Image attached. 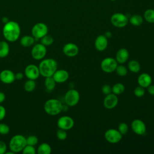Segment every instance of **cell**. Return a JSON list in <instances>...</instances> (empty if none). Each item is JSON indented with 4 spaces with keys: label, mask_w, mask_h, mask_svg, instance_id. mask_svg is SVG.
<instances>
[{
    "label": "cell",
    "mask_w": 154,
    "mask_h": 154,
    "mask_svg": "<svg viewBox=\"0 0 154 154\" xmlns=\"http://www.w3.org/2000/svg\"><path fill=\"white\" fill-rule=\"evenodd\" d=\"M20 26L15 21L9 20L5 23L2 28V34L5 39L10 42L17 41L20 35Z\"/></svg>",
    "instance_id": "1"
},
{
    "label": "cell",
    "mask_w": 154,
    "mask_h": 154,
    "mask_svg": "<svg viewBox=\"0 0 154 154\" xmlns=\"http://www.w3.org/2000/svg\"><path fill=\"white\" fill-rule=\"evenodd\" d=\"M38 67L40 75L46 78L52 76L57 70L58 63L55 60L49 58L42 60Z\"/></svg>",
    "instance_id": "2"
},
{
    "label": "cell",
    "mask_w": 154,
    "mask_h": 154,
    "mask_svg": "<svg viewBox=\"0 0 154 154\" xmlns=\"http://www.w3.org/2000/svg\"><path fill=\"white\" fill-rule=\"evenodd\" d=\"M43 108L45 112L48 115L56 116L62 111L63 105L62 103L57 99H49L45 102Z\"/></svg>",
    "instance_id": "3"
},
{
    "label": "cell",
    "mask_w": 154,
    "mask_h": 154,
    "mask_svg": "<svg viewBox=\"0 0 154 154\" xmlns=\"http://www.w3.org/2000/svg\"><path fill=\"white\" fill-rule=\"evenodd\" d=\"M26 145V137L21 134H16L13 136L9 141L10 150L14 153L21 152Z\"/></svg>",
    "instance_id": "4"
},
{
    "label": "cell",
    "mask_w": 154,
    "mask_h": 154,
    "mask_svg": "<svg viewBox=\"0 0 154 154\" xmlns=\"http://www.w3.org/2000/svg\"><path fill=\"white\" fill-rule=\"evenodd\" d=\"M48 27L45 23L38 22L35 23L31 29V35L35 40L40 39L48 33Z\"/></svg>",
    "instance_id": "5"
},
{
    "label": "cell",
    "mask_w": 154,
    "mask_h": 154,
    "mask_svg": "<svg viewBox=\"0 0 154 154\" xmlns=\"http://www.w3.org/2000/svg\"><path fill=\"white\" fill-rule=\"evenodd\" d=\"M111 23L117 28H123L127 25L129 19L126 15L122 13H114L110 19Z\"/></svg>",
    "instance_id": "6"
},
{
    "label": "cell",
    "mask_w": 154,
    "mask_h": 154,
    "mask_svg": "<svg viewBox=\"0 0 154 154\" xmlns=\"http://www.w3.org/2000/svg\"><path fill=\"white\" fill-rule=\"evenodd\" d=\"M80 95L79 92L75 89L69 90L64 95V101L69 106H74L79 101Z\"/></svg>",
    "instance_id": "7"
},
{
    "label": "cell",
    "mask_w": 154,
    "mask_h": 154,
    "mask_svg": "<svg viewBox=\"0 0 154 154\" xmlns=\"http://www.w3.org/2000/svg\"><path fill=\"white\" fill-rule=\"evenodd\" d=\"M47 49L45 45L40 43L35 44L31 49V54L35 60H43L46 55Z\"/></svg>",
    "instance_id": "8"
},
{
    "label": "cell",
    "mask_w": 154,
    "mask_h": 154,
    "mask_svg": "<svg viewBox=\"0 0 154 154\" xmlns=\"http://www.w3.org/2000/svg\"><path fill=\"white\" fill-rule=\"evenodd\" d=\"M118 65L116 60L111 57L104 58L100 63L101 69L105 73H112L116 70Z\"/></svg>",
    "instance_id": "9"
},
{
    "label": "cell",
    "mask_w": 154,
    "mask_h": 154,
    "mask_svg": "<svg viewBox=\"0 0 154 154\" xmlns=\"http://www.w3.org/2000/svg\"><path fill=\"white\" fill-rule=\"evenodd\" d=\"M122 135L118 129H109L106 131L104 134L105 140L110 143H117L122 138Z\"/></svg>",
    "instance_id": "10"
},
{
    "label": "cell",
    "mask_w": 154,
    "mask_h": 154,
    "mask_svg": "<svg viewBox=\"0 0 154 154\" xmlns=\"http://www.w3.org/2000/svg\"><path fill=\"white\" fill-rule=\"evenodd\" d=\"M24 75L28 79H38L40 75L38 67L33 64L27 65L24 70Z\"/></svg>",
    "instance_id": "11"
},
{
    "label": "cell",
    "mask_w": 154,
    "mask_h": 154,
    "mask_svg": "<svg viewBox=\"0 0 154 154\" xmlns=\"http://www.w3.org/2000/svg\"><path fill=\"white\" fill-rule=\"evenodd\" d=\"M57 123L58 128L67 131L72 129L73 127L75 122L72 117L64 116L60 117L58 119Z\"/></svg>",
    "instance_id": "12"
},
{
    "label": "cell",
    "mask_w": 154,
    "mask_h": 154,
    "mask_svg": "<svg viewBox=\"0 0 154 154\" xmlns=\"http://www.w3.org/2000/svg\"><path fill=\"white\" fill-rule=\"evenodd\" d=\"M131 128L134 133L139 135H143L146 132V126L140 119L134 120L131 123Z\"/></svg>",
    "instance_id": "13"
},
{
    "label": "cell",
    "mask_w": 154,
    "mask_h": 154,
    "mask_svg": "<svg viewBox=\"0 0 154 154\" xmlns=\"http://www.w3.org/2000/svg\"><path fill=\"white\" fill-rule=\"evenodd\" d=\"M15 79V73L11 70L4 69L0 72V81L5 84H10Z\"/></svg>",
    "instance_id": "14"
},
{
    "label": "cell",
    "mask_w": 154,
    "mask_h": 154,
    "mask_svg": "<svg viewBox=\"0 0 154 154\" xmlns=\"http://www.w3.org/2000/svg\"><path fill=\"white\" fill-rule=\"evenodd\" d=\"M119 99L116 94L110 93L105 97L103 99V105L107 109H112L115 108L118 103Z\"/></svg>",
    "instance_id": "15"
},
{
    "label": "cell",
    "mask_w": 154,
    "mask_h": 154,
    "mask_svg": "<svg viewBox=\"0 0 154 154\" xmlns=\"http://www.w3.org/2000/svg\"><path fill=\"white\" fill-rule=\"evenodd\" d=\"M63 52L66 56L73 57L78 55L79 52V48L75 43H67L64 45L63 48Z\"/></svg>",
    "instance_id": "16"
},
{
    "label": "cell",
    "mask_w": 154,
    "mask_h": 154,
    "mask_svg": "<svg viewBox=\"0 0 154 154\" xmlns=\"http://www.w3.org/2000/svg\"><path fill=\"white\" fill-rule=\"evenodd\" d=\"M52 77L56 83L61 84L65 82L68 79L69 74L68 72L64 69H57L52 75Z\"/></svg>",
    "instance_id": "17"
},
{
    "label": "cell",
    "mask_w": 154,
    "mask_h": 154,
    "mask_svg": "<svg viewBox=\"0 0 154 154\" xmlns=\"http://www.w3.org/2000/svg\"><path fill=\"white\" fill-rule=\"evenodd\" d=\"M108 38L105 36V35H98L94 42L95 48L99 51H103L105 50L108 46Z\"/></svg>",
    "instance_id": "18"
},
{
    "label": "cell",
    "mask_w": 154,
    "mask_h": 154,
    "mask_svg": "<svg viewBox=\"0 0 154 154\" xmlns=\"http://www.w3.org/2000/svg\"><path fill=\"white\" fill-rule=\"evenodd\" d=\"M137 81L140 86L143 88H147L152 84V79L150 75L148 73H143L138 76Z\"/></svg>",
    "instance_id": "19"
},
{
    "label": "cell",
    "mask_w": 154,
    "mask_h": 154,
    "mask_svg": "<svg viewBox=\"0 0 154 154\" xmlns=\"http://www.w3.org/2000/svg\"><path fill=\"white\" fill-rule=\"evenodd\" d=\"M129 51L125 48H120L116 53V60L119 64L126 63L129 58Z\"/></svg>",
    "instance_id": "20"
},
{
    "label": "cell",
    "mask_w": 154,
    "mask_h": 154,
    "mask_svg": "<svg viewBox=\"0 0 154 154\" xmlns=\"http://www.w3.org/2000/svg\"><path fill=\"white\" fill-rule=\"evenodd\" d=\"M10 52V46L6 41H0V58L7 57Z\"/></svg>",
    "instance_id": "21"
},
{
    "label": "cell",
    "mask_w": 154,
    "mask_h": 154,
    "mask_svg": "<svg viewBox=\"0 0 154 154\" xmlns=\"http://www.w3.org/2000/svg\"><path fill=\"white\" fill-rule=\"evenodd\" d=\"M35 40L34 37L32 35H26L21 37L20 39V43L23 47H29L34 45Z\"/></svg>",
    "instance_id": "22"
},
{
    "label": "cell",
    "mask_w": 154,
    "mask_h": 154,
    "mask_svg": "<svg viewBox=\"0 0 154 154\" xmlns=\"http://www.w3.org/2000/svg\"><path fill=\"white\" fill-rule=\"evenodd\" d=\"M36 150L38 154H50L52 152V148L48 143H43L38 146Z\"/></svg>",
    "instance_id": "23"
},
{
    "label": "cell",
    "mask_w": 154,
    "mask_h": 154,
    "mask_svg": "<svg viewBox=\"0 0 154 154\" xmlns=\"http://www.w3.org/2000/svg\"><path fill=\"white\" fill-rule=\"evenodd\" d=\"M45 86L46 89L49 91H51L54 90L56 86V82L52 76L45 78Z\"/></svg>",
    "instance_id": "24"
},
{
    "label": "cell",
    "mask_w": 154,
    "mask_h": 154,
    "mask_svg": "<svg viewBox=\"0 0 154 154\" xmlns=\"http://www.w3.org/2000/svg\"><path fill=\"white\" fill-rule=\"evenodd\" d=\"M129 22L134 26H140L143 22V19L140 14H134L131 16L129 19Z\"/></svg>",
    "instance_id": "25"
},
{
    "label": "cell",
    "mask_w": 154,
    "mask_h": 154,
    "mask_svg": "<svg viewBox=\"0 0 154 154\" xmlns=\"http://www.w3.org/2000/svg\"><path fill=\"white\" fill-rule=\"evenodd\" d=\"M128 67L129 70L134 73H137L140 70V64L136 60H131L128 63Z\"/></svg>",
    "instance_id": "26"
},
{
    "label": "cell",
    "mask_w": 154,
    "mask_h": 154,
    "mask_svg": "<svg viewBox=\"0 0 154 154\" xmlns=\"http://www.w3.org/2000/svg\"><path fill=\"white\" fill-rule=\"evenodd\" d=\"M36 87L35 80L28 79L25 81L23 84V88L26 92H32L34 90Z\"/></svg>",
    "instance_id": "27"
},
{
    "label": "cell",
    "mask_w": 154,
    "mask_h": 154,
    "mask_svg": "<svg viewBox=\"0 0 154 154\" xmlns=\"http://www.w3.org/2000/svg\"><path fill=\"white\" fill-rule=\"evenodd\" d=\"M144 18L149 23H154V10L153 9H147L144 13Z\"/></svg>",
    "instance_id": "28"
},
{
    "label": "cell",
    "mask_w": 154,
    "mask_h": 154,
    "mask_svg": "<svg viewBox=\"0 0 154 154\" xmlns=\"http://www.w3.org/2000/svg\"><path fill=\"white\" fill-rule=\"evenodd\" d=\"M125 85L122 83H116L112 87V93L116 94H121L125 91Z\"/></svg>",
    "instance_id": "29"
},
{
    "label": "cell",
    "mask_w": 154,
    "mask_h": 154,
    "mask_svg": "<svg viewBox=\"0 0 154 154\" xmlns=\"http://www.w3.org/2000/svg\"><path fill=\"white\" fill-rule=\"evenodd\" d=\"M40 43L45 46H50L54 43V38L51 35L46 34L40 38Z\"/></svg>",
    "instance_id": "30"
},
{
    "label": "cell",
    "mask_w": 154,
    "mask_h": 154,
    "mask_svg": "<svg viewBox=\"0 0 154 154\" xmlns=\"http://www.w3.org/2000/svg\"><path fill=\"white\" fill-rule=\"evenodd\" d=\"M115 71L116 72L117 74L120 76H125L128 73L127 68L122 64H120V65H117Z\"/></svg>",
    "instance_id": "31"
},
{
    "label": "cell",
    "mask_w": 154,
    "mask_h": 154,
    "mask_svg": "<svg viewBox=\"0 0 154 154\" xmlns=\"http://www.w3.org/2000/svg\"><path fill=\"white\" fill-rule=\"evenodd\" d=\"M22 152L23 154H35L37 153V150L34 146L26 144L22 150Z\"/></svg>",
    "instance_id": "32"
},
{
    "label": "cell",
    "mask_w": 154,
    "mask_h": 154,
    "mask_svg": "<svg viewBox=\"0 0 154 154\" xmlns=\"http://www.w3.org/2000/svg\"><path fill=\"white\" fill-rule=\"evenodd\" d=\"M56 135H57V138L61 141L65 140L67 137L66 131L64 130L63 129H60V128H58V129L57 131Z\"/></svg>",
    "instance_id": "33"
},
{
    "label": "cell",
    "mask_w": 154,
    "mask_h": 154,
    "mask_svg": "<svg viewBox=\"0 0 154 154\" xmlns=\"http://www.w3.org/2000/svg\"><path fill=\"white\" fill-rule=\"evenodd\" d=\"M26 144L31 145V146H35L37 144L38 142V139L37 137L35 135H29L27 138H26Z\"/></svg>",
    "instance_id": "34"
},
{
    "label": "cell",
    "mask_w": 154,
    "mask_h": 154,
    "mask_svg": "<svg viewBox=\"0 0 154 154\" xmlns=\"http://www.w3.org/2000/svg\"><path fill=\"white\" fill-rule=\"evenodd\" d=\"M118 131L120 132V133L123 135L127 134L128 132V125L125 122H122L118 126Z\"/></svg>",
    "instance_id": "35"
},
{
    "label": "cell",
    "mask_w": 154,
    "mask_h": 154,
    "mask_svg": "<svg viewBox=\"0 0 154 154\" xmlns=\"http://www.w3.org/2000/svg\"><path fill=\"white\" fill-rule=\"evenodd\" d=\"M134 94L135 96H137L138 97H141L144 95V93H145L144 88L139 85V86L135 87V88L134 89Z\"/></svg>",
    "instance_id": "36"
},
{
    "label": "cell",
    "mask_w": 154,
    "mask_h": 154,
    "mask_svg": "<svg viewBox=\"0 0 154 154\" xmlns=\"http://www.w3.org/2000/svg\"><path fill=\"white\" fill-rule=\"evenodd\" d=\"M10 129V127L5 123H0V134L7 135L9 133Z\"/></svg>",
    "instance_id": "37"
},
{
    "label": "cell",
    "mask_w": 154,
    "mask_h": 154,
    "mask_svg": "<svg viewBox=\"0 0 154 154\" xmlns=\"http://www.w3.org/2000/svg\"><path fill=\"white\" fill-rule=\"evenodd\" d=\"M102 92L105 95L110 94L112 93V87L108 84H105L102 87Z\"/></svg>",
    "instance_id": "38"
},
{
    "label": "cell",
    "mask_w": 154,
    "mask_h": 154,
    "mask_svg": "<svg viewBox=\"0 0 154 154\" xmlns=\"http://www.w3.org/2000/svg\"><path fill=\"white\" fill-rule=\"evenodd\" d=\"M7 150L6 143L3 141H0V154H5Z\"/></svg>",
    "instance_id": "39"
},
{
    "label": "cell",
    "mask_w": 154,
    "mask_h": 154,
    "mask_svg": "<svg viewBox=\"0 0 154 154\" xmlns=\"http://www.w3.org/2000/svg\"><path fill=\"white\" fill-rule=\"evenodd\" d=\"M6 116V109L4 106L0 105V121L2 120Z\"/></svg>",
    "instance_id": "40"
},
{
    "label": "cell",
    "mask_w": 154,
    "mask_h": 154,
    "mask_svg": "<svg viewBox=\"0 0 154 154\" xmlns=\"http://www.w3.org/2000/svg\"><path fill=\"white\" fill-rule=\"evenodd\" d=\"M147 88V91L148 93L151 95H154V85L150 84Z\"/></svg>",
    "instance_id": "41"
},
{
    "label": "cell",
    "mask_w": 154,
    "mask_h": 154,
    "mask_svg": "<svg viewBox=\"0 0 154 154\" xmlns=\"http://www.w3.org/2000/svg\"><path fill=\"white\" fill-rule=\"evenodd\" d=\"M23 78V73L22 72H17L15 73V78L17 80H20Z\"/></svg>",
    "instance_id": "42"
},
{
    "label": "cell",
    "mask_w": 154,
    "mask_h": 154,
    "mask_svg": "<svg viewBox=\"0 0 154 154\" xmlns=\"http://www.w3.org/2000/svg\"><path fill=\"white\" fill-rule=\"evenodd\" d=\"M5 99V94L4 93L0 91V104L3 103Z\"/></svg>",
    "instance_id": "43"
},
{
    "label": "cell",
    "mask_w": 154,
    "mask_h": 154,
    "mask_svg": "<svg viewBox=\"0 0 154 154\" xmlns=\"http://www.w3.org/2000/svg\"><path fill=\"white\" fill-rule=\"evenodd\" d=\"M1 20H2V23H3L4 24H5V23H7V22L9 21V19H8L7 17H6V16H4V17H2Z\"/></svg>",
    "instance_id": "44"
},
{
    "label": "cell",
    "mask_w": 154,
    "mask_h": 154,
    "mask_svg": "<svg viewBox=\"0 0 154 154\" xmlns=\"http://www.w3.org/2000/svg\"><path fill=\"white\" fill-rule=\"evenodd\" d=\"M105 36L107 38H111V36H112V33H111L110 31H106V32H105Z\"/></svg>",
    "instance_id": "45"
},
{
    "label": "cell",
    "mask_w": 154,
    "mask_h": 154,
    "mask_svg": "<svg viewBox=\"0 0 154 154\" xmlns=\"http://www.w3.org/2000/svg\"><path fill=\"white\" fill-rule=\"evenodd\" d=\"M111 1H116V0H110Z\"/></svg>",
    "instance_id": "46"
}]
</instances>
